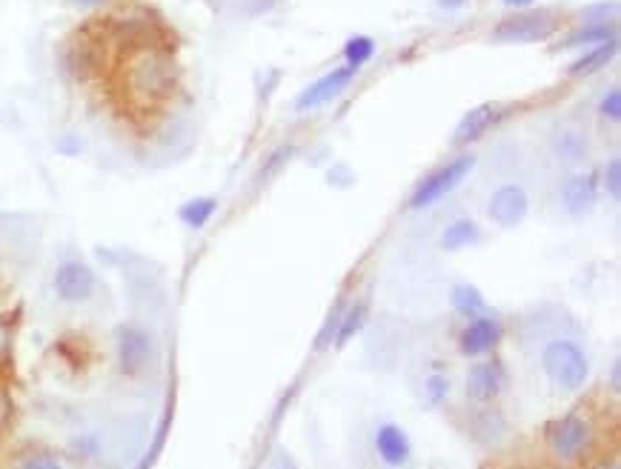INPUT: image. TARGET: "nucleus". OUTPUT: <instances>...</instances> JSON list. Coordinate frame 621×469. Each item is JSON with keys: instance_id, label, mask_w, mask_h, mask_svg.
I'll return each instance as SVG.
<instances>
[{"instance_id": "20e7f679", "label": "nucleus", "mask_w": 621, "mask_h": 469, "mask_svg": "<svg viewBox=\"0 0 621 469\" xmlns=\"http://www.w3.org/2000/svg\"><path fill=\"white\" fill-rule=\"evenodd\" d=\"M545 444L556 461L564 464V467L587 461L593 447H596V421L584 409L564 412L561 418L547 421Z\"/></svg>"}, {"instance_id": "2eb2a0df", "label": "nucleus", "mask_w": 621, "mask_h": 469, "mask_svg": "<svg viewBox=\"0 0 621 469\" xmlns=\"http://www.w3.org/2000/svg\"><path fill=\"white\" fill-rule=\"evenodd\" d=\"M619 38V32H616V23H584L578 29H570L559 44L553 46V52H570V49H593V46L607 44V40Z\"/></svg>"}, {"instance_id": "72a5a7b5", "label": "nucleus", "mask_w": 621, "mask_h": 469, "mask_svg": "<svg viewBox=\"0 0 621 469\" xmlns=\"http://www.w3.org/2000/svg\"><path fill=\"white\" fill-rule=\"evenodd\" d=\"M504 7H510V9H524V7H530L533 0H501Z\"/></svg>"}, {"instance_id": "39448f33", "label": "nucleus", "mask_w": 621, "mask_h": 469, "mask_svg": "<svg viewBox=\"0 0 621 469\" xmlns=\"http://www.w3.org/2000/svg\"><path fill=\"white\" fill-rule=\"evenodd\" d=\"M370 464L375 469H416L413 435L393 418H375L367 432Z\"/></svg>"}, {"instance_id": "f3484780", "label": "nucleus", "mask_w": 621, "mask_h": 469, "mask_svg": "<svg viewBox=\"0 0 621 469\" xmlns=\"http://www.w3.org/2000/svg\"><path fill=\"white\" fill-rule=\"evenodd\" d=\"M439 243L444 252L470 250V246L481 243V227L473 218H467V215H458V218H453L447 227L441 229Z\"/></svg>"}, {"instance_id": "9b49d317", "label": "nucleus", "mask_w": 621, "mask_h": 469, "mask_svg": "<svg viewBox=\"0 0 621 469\" xmlns=\"http://www.w3.org/2000/svg\"><path fill=\"white\" fill-rule=\"evenodd\" d=\"M601 195V181H599V169H576L564 178L559 190V204L561 209L573 218L578 215H587L593 206L599 204Z\"/></svg>"}, {"instance_id": "7ed1b4c3", "label": "nucleus", "mask_w": 621, "mask_h": 469, "mask_svg": "<svg viewBox=\"0 0 621 469\" xmlns=\"http://www.w3.org/2000/svg\"><path fill=\"white\" fill-rule=\"evenodd\" d=\"M115 363L127 381H150L160 370V344L152 326L141 321H123L115 326Z\"/></svg>"}, {"instance_id": "aec40b11", "label": "nucleus", "mask_w": 621, "mask_h": 469, "mask_svg": "<svg viewBox=\"0 0 621 469\" xmlns=\"http://www.w3.org/2000/svg\"><path fill=\"white\" fill-rule=\"evenodd\" d=\"M470 432L473 438H478L481 444H495L507 432V424H504V416L499 409H493V404H490V407H481L473 412Z\"/></svg>"}, {"instance_id": "f704fd0d", "label": "nucleus", "mask_w": 621, "mask_h": 469, "mask_svg": "<svg viewBox=\"0 0 621 469\" xmlns=\"http://www.w3.org/2000/svg\"><path fill=\"white\" fill-rule=\"evenodd\" d=\"M275 469H298V467H292V464H280V467H275Z\"/></svg>"}, {"instance_id": "a878e982", "label": "nucleus", "mask_w": 621, "mask_h": 469, "mask_svg": "<svg viewBox=\"0 0 621 469\" xmlns=\"http://www.w3.org/2000/svg\"><path fill=\"white\" fill-rule=\"evenodd\" d=\"M375 55V40L367 38V35H356L344 44V61H347L349 69H361L367 61H372Z\"/></svg>"}, {"instance_id": "393cba45", "label": "nucleus", "mask_w": 621, "mask_h": 469, "mask_svg": "<svg viewBox=\"0 0 621 469\" xmlns=\"http://www.w3.org/2000/svg\"><path fill=\"white\" fill-rule=\"evenodd\" d=\"M15 338H17L15 318H9V315L0 312V375L7 370H12V363H15Z\"/></svg>"}, {"instance_id": "2f4dec72", "label": "nucleus", "mask_w": 621, "mask_h": 469, "mask_svg": "<svg viewBox=\"0 0 621 469\" xmlns=\"http://www.w3.org/2000/svg\"><path fill=\"white\" fill-rule=\"evenodd\" d=\"M470 0H439V7L441 9H462V7H467Z\"/></svg>"}, {"instance_id": "0eeeda50", "label": "nucleus", "mask_w": 621, "mask_h": 469, "mask_svg": "<svg viewBox=\"0 0 621 469\" xmlns=\"http://www.w3.org/2000/svg\"><path fill=\"white\" fill-rule=\"evenodd\" d=\"M473 167H476V155L467 152V155H458V158L447 160V164H441L435 167L432 172H427L421 181L416 183V190L409 195L407 206L413 213H425L430 206L441 204L444 197L453 195L458 187H462L467 178H470Z\"/></svg>"}, {"instance_id": "4be33fe9", "label": "nucleus", "mask_w": 621, "mask_h": 469, "mask_svg": "<svg viewBox=\"0 0 621 469\" xmlns=\"http://www.w3.org/2000/svg\"><path fill=\"white\" fill-rule=\"evenodd\" d=\"M553 152L561 164L578 167L587 158V137L582 132H576V129H559L553 137Z\"/></svg>"}, {"instance_id": "6e6552de", "label": "nucleus", "mask_w": 621, "mask_h": 469, "mask_svg": "<svg viewBox=\"0 0 621 469\" xmlns=\"http://www.w3.org/2000/svg\"><path fill=\"white\" fill-rule=\"evenodd\" d=\"M98 273L86 264L84 257H63L52 273V296L63 306H84L98 296Z\"/></svg>"}, {"instance_id": "4468645a", "label": "nucleus", "mask_w": 621, "mask_h": 469, "mask_svg": "<svg viewBox=\"0 0 621 469\" xmlns=\"http://www.w3.org/2000/svg\"><path fill=\"white\" fill-rule=\"evenodd\" d=\"M504 112H507V107H501V104H478L476 109H470V112L458 121V127H455L453 132V144L470 146L476 144V141H481V137L504 118Z\"/></svg>"}, {"instance_id": "5701e85b", "label": "nucleus", "mask_w": 621, "mask_h": 469, "mask_svg": "<svg viewBox=\"0 0 621 469\" xmlns=\"http://www.w3.org/2000/svg\"><path fill=\"white\" fill-rule=\"evenodd\" d=\"M15 469H67L63 458L49 447H26L15 458Z\"/></svg>"}, {"instance_id": "c9c22d12", "label": "nucleus", "mask_w": 621, "mask_h": 469, "mask_svg": "<svg viewBox=\"0 0 621 469\" xmlns=\"http://www.w3.org/2000/svg\"><path fill=\"white\" fill-rule=\"evenodd\" d=\"M504 469H527V467H522V464H513V467H504Z\"/></svg>"}, {"instance_id": "9d476101", "label": "nucleus", "mask_w": 621, "mask_h": 469, "mask_svg": "<svg viewBox=\"0 0 621 469\" xmlns=\"http://www.w3.org/2000/svg\"><path fill=\"white\" fill-rule=\"evenodd\" d=\"M504 389H507V366L499 358L487 356L476 358V363H470L467 378H464L467 401L478 404V407H490L504 395Z\"/></svg>"}, {"instance_id": "bb28decb", "label": "nucleus", "mask_w": 621, "mask_h": 469, "mask_svg": "<svg viewBox=\"0 0 621 469\" xmlns=\"http://www.w3.org/2000/svg\"><path fill=\"white\" fill-rule=\"evenodd\" d=\"M599 181H601V192L619 201L621 197V160L613 158L610 164L605 167V172H599Z\"/></svg>"}, {"instance_id": "ddd939ff", "label": "nucleus", "mask_w": 621, "mask_h": 469, "mask_svg": "<svg viewBox=\"0 0 621 469\" xmlns=\"http://www.w3.org/2000/svg\"><path fill=\"white\" fill-rule=\"evenodd\" d=\"M353 77H356V69L349 67H338L333 69V72H326V75H321L319 81H312V84L298 95L296 109L298 112H310V109L324 107V104L338 98V95L353 84Z\"/></svg>"}, {"instance_id": "f257e3e1", "label": "nucleus", "mask_w": 621, "mask_h": 469, "mask_svg": "<svg viewBox=\"0 0 621 469\" xmlns=\"http://www.w3.org/2000/svg\"><path fill=\"white\" fill-rule=\"evenodd\" d=\"M522 347L553 393L576 395L590 381V352L582 326L556 303L533 306L522 321Z\"/></svg>"}, {"instance_id": "473e14b6", "label": "nucleus", "mask_w": 621, "mask_h": 469, "mask_svg": "<svg viewBox=\"0 0 621 469\" xmlns=\"http://www.w3.org/2000/svg\"><path fill=\"white\" fill-rule=\"evenodd\" d=\"M590 469H619V461L616 458H605V461H596Z\"/></svg>"}, {"instance_id": "1a4fd4ad", "label": "nucleus", "mask_w": 621, "mask_h": 469, "mask_svg": "<svg viewBox=\"0 0 621 469\" xmlns=\"http://www.w3.org/2000/svg\"><path fill=\"white\" fill-rule=\"evenodd\" d=\"M530 192L524 183H499L490 195H487L485 213L499 229H518L530 215Z\"/></svg>"}, {"instance_id": "b1692460", "label": "nucleus", "mask_w": 621, "mask_h": 469, "mask_svg": "<svg viewBox=\"0 0 621 469\" xmlns=\"http://www.w3.org/2000/svg\"><path fill=\"white\" fill-rule=\"evenodd\" d=\"M421 398H425L427 407H441L447 404L450 398V375H444L441 370L427 372L425 384H421Z\"/></svg>"}, {"instance_id": "412c9836", "label": "nucleus", "mask_w": 621, "mask_h": 469, "mask_svg": "<svg viewBox=\"0 0 621 469\" xmlns=\"http://www.w3.org/2000/svg\"><path fill=\"white\" fill-rule=\"evenodd\" d=\"M616 52H619V38L593 46V49H584L582 58L570 67V77H587L593 72H599V69H605L607 63L613 61Z\"/></svg>"}, {"instance_id": "423d86ee", "label": "nucleus", "mask_w": 621, "mask_h": 469, "mask_svg": "<svg viewBox=\"0 0 621 469\" xmlns=\"http://www.w3.org/2000/svg\"><path fill=\"white\" fill-rule=\"evenodd\" d=\"M561 12L556 9H515L513 15L495 23L490 40L493 44H510V46H524V44H545L561 32Z\"/></svg>"}, {"instance_id": "a211bd4d", "label": "nucleus", "mask_w": 621, "mask_h": 469, "mask_svg": "<svg viewBox=\"0 0 621 469\" xmlns=\"http://www.w3.org/2000/svg\"><path fill=\"white\" fill-rule=\"evenodd\" d=\"M367 315H370V301L361 298V301L349 303L342 315V324H338V329H335L333 349H347L349 341H356V335L365 329Z\"/></svg>"}, {"instance_id": "f8f14e48", "label": "nucleus", "mask_w": 621, "mask_h": 469, "mask_svg": "<svg viewBox=\"0 0 621 469\" xmlns=\"http://www.w3.org/2000/svg\"><path fill=\"white\" fill-rule=\"evenodd\" d=\"M504 335H507V326L487 312L481 318L464 321L462 333H458V352L467 358L493 356L504 341Z\"/></svg>"}, {"instance_id": "6ab92c4d", "label": "nucleus", "mask_w": 621, "mask_h": 469, "mask_svg": "<svg viewBox=\"0 0 621 469\" xmlns=\"http://www.w3.org/2000/svg\"><path fill=\"white\" fill-rule=\"evenodd\" d=\"M215 213H218V197L198 195V197H190L187 204L178 206V220H181L187 229L198 232V229H204L206 224L213 220Z\"/></svg>"}, {"instance_id": "c85d7f7f", "label": "nucleus", "mask_w": 621, "mask_h": 469, "mask_svg": "<svg viewBox=\"0 0 621 469\" xmlns=\"http://www.w3.org/2000/svg\"><path fill=\"white\" fill-rule=\"evenodd\" d=\"M599 115L610 123L621 121V89L619 86H613L610 92H605V98L599 100Z\"/></svg>"}, {"instance_id": "cd10ccee", "label": "nucleus", "mask_w": 621, "mask_h": 469, "mask_svg": "<svg viewBox=\"0 0 621 469\" xmlns=\"http://www.w3.org/2000/svg\"><path fill=\"white\" fill-rule=\"evenodd\" d=\"M15 395H12V389H9V384L3 378H0V435L12 426V421H15Z\"/></svg>"}, {"instance_id": "f03ea898", "label": "nucleus", "mask_w": 621, "mask_h": 469, "mask_svg": "<svg viewBox=\"0 0 621 469\" xmlns=\"http://www.w3.org/2000/svg\"><path fill=\"white\" fill-rule=\"evenodd\" d=\"M181 84V67L167 44H146L118 55L115 86L132 112H155Z\"/></svg>"}, {"instance_id": "7c9ffc66", "label": "nucleus", "mask_w": 621, "mask_h": 469, "mask_svg": "<svg viewBox=\"0 0 621 469\" xmlns=\"http://www.w3.org/2000/svg\"><path fill=\"white\" fill-rule=\"evenodd\" d=\"M69 3H75L81 9H98V7H107L112 0H69Z\"/></svg>"}, {"instance_id": "c756f323", "label": "nucleus", "mask_w": 621, "mask_h": 469, "mask_svg": "<svg viewBox=\"0 0 621 469\" xmlns=\"http://www.w3.org/2000/svg\"><path fill=\"white\" fill-rule=\"evenodd\" d=\"M610 384H613V393H621V361L616 358L613 361V370H610Z\"/></svg>"}, {"instance_id": "dca6fc26", "label": "nucleus", "mask_w": 621, "mask_h": 469, "mask_svg": "<svg viewBox=\"0 0 621 469\" xmlns=\"http://www.w3.org/2000/svg\"><path fill=\"white\" fill-rule=\"evenodd\" d=\"M450 306L458 318L464 321H473V318H481L490 312V303H487L485 292L473 284V280H455L453 287H450Z\"/></svg>"}]
</instances>
